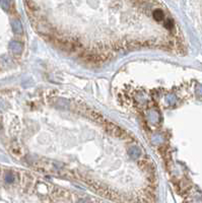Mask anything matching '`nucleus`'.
Segmentation results:
<instances>
[{
    "label": "nucleus",
    "mask_w": 202,
    "mask_h": 203,
    "mask_svg": "<svg viewBox=\"0 0 202 203\" xmlns=\"http://www.w3.org/2000/svg\"><path fill=\"white\" fill-rule=\"evenodd\" d=\"M128 153H129V156H130L131 158H133V160H135V158H138L140 156V154H141V150L138 148V147H136V146H133V147H130L128 150Z\"/></svg>",
    "instance_id": "obj_1"
},
{
    "label": "nucleus",
    "mask_w": 202,
    "mask_h": 203,
    "mask_svg": "<svg viewBox=\"0 0 202 203\" xmlns=\"http://www.w3.org/2000/svg\"><path fill=\"white\" fill-rule=\"evenodd\" d=\"M10 6V1L9 0H1V7L4 10H8Z\"/></svg>",
    "instance_id": "obj_5"
},
{
    "label": "nucleus",
    "mask_w": 202,
    "mask_h": 203,
    "mask_svg": "<svg viewBox=\"0 0 202 203\" xmlns=\"http://www.w3.org/2000/svg\"><path fill=\"white\" fill-rule=\"evenodd\" d=\"M153 17H155V19L156 20H163L164 19V13H163V11L160 10V9H156L153 11Z\"/></svg>",
    "instance_id": "obj_4"
},
{
    "label": "nucleus",
    "mask_w": 202,
    "mask_h": 203,
    "mask_svg": "<svg viewBox=\"0 0 202 203\" xmlns=\"http://www.w3.org/2000/svg\"><path fill=\"white\" fill-rule=\"evenodd\" d=\"M13 180H14L13 174L10 173V172H8V173L6 174V176H5V181H6L7 183H11V182H13Z\"/></svg>",
    "instance_id": "obj_6"
},
{
    "label": "nucleus",
    "mask_w": 202,
    "mask_h": 203,
    "mask_svg": "<svg viewBox=\"0 0 202 203\" xmlns=\"http://www.w3.org/2000/svg\"><path fill=\"white\" fill-rule=\"evenodd\" d=\"M9 48H10V50L14 53H21L22 50V44H19L18 42H15V41H12V42L9 43Z\"/></svg>",
    "instance_id": "obj_3"
},
{
    "label": "nucleus",
    "mask_w": 202,
    "mask_h": 203,
    "mask_svg": "<svg viewBox=\"0 0 202 203\" xmlns=\"http://www.w3.org/2000/svg\"><path fill=\"white\" fill-rule=\"evenodd\" d=\"M12 30H13V32H15V34H18V35L22 34L23 28H22V22H19L18 19L13 20V22H12Z\"/></svg>",
    "instance_id": "obj_2"
}]
</instances>
